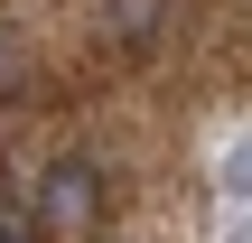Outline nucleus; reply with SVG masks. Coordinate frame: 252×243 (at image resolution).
Instances as JSON below:
<instances>
[{
	"instance_id": "20e7f679",
	"label": "nucleus",
	"mask_w": 252,
	"mask_h": 243,
	"mask_svg": "<svg viewBox=\"0 0 252 243\" xmlns=\"http://www.w3.org/2000/svg\"><path fill=\"white\" fill-rule=\"evenodd\" d=\"M0 243H28V234H19V215H9V206H0Z\"/></svg>"
},
{
	"instance_id": "f257e3e1",
	"label": "nucleus",
	"mask_w": 252,
	"mask_h": 243,
	"mask_svg": "<svg viewBox=\"0 0 252 243\" xmlns=\"http://www.w3.org/2000/svg\"><path fill=\"white\" fill-rule=\"evenodd\" d=\"M94 197H103V178H94L84 159H56V169L37 178V197H28V215H37L47 234H75V225L94 215Z\"/></svg>"
},
{
	"instance_id": "f03ea898",
	"label": "nucleus",
	"mask_w": 252,
	"mask_h": 243,
	"mask_svg": "<svg viewBox=\"0 0 252 243\" xmlns=\"http://www.w3.org/2000/svg\"><path fill=\"white\" fill-rule=\"evenodd\" d=\"M112 28H122V47H150V28H159V0H112Z\"/></svg>"
},
{
	"instance_id": "39448f33",
	"label": "nucleus",
	"mask_w": 252,
	"mask_h": 243,
	"mask_svg": "<svg viewBox=\"0 0 252 243\" xmlns=\"http://www.w3.org/2000/svg\"><path fill=\"white\" fill-rule=\"evenodd\" d=\"M9 66H19V47H9V28H0V75H9Z\"/></svg>"
},
{
	"instance_id": "423d86ee",
	"label": "nucleus",
	"mask_w": 252,
	"mask_h": 243,
	"mask_svg": "<svg viewBox=\"0 0 252 243\" xmlns=\"http://www.w3.org/2000/svg\"><path fill=\"white\" fill-rule=\"evenodd\" d=\"M234 243H252V225H243V234H234Z\"/></svg>"
},
{
	"instance_id": "7ed1b4c3",
	"label": "nucleus",
	"mask_w": 252,
	"mask_h": 243,
	"mask_svg": "<svg viewBox=\"0 0 252 243\" xmlns=\"http://www.w3.org/2000/svg\"><path fill=\"white\" fill-rule=\"evenodd\" d=\"M224 187H234V197H252V140H234V150H224Z\"/></svg>"
}]
</instances>
